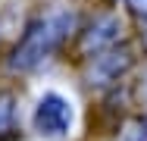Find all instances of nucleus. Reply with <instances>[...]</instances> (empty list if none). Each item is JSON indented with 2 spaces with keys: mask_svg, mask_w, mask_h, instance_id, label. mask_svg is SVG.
<instances>
[{
  "mask_svg": "<svg viewBox=\"0 0 147 141\" xmlns=\"http://www.w3.org/2000/svg\"><path fill=\"white\" fill-rule=\"evenodd\" d=\"M78 31V13L69 9V6H57L50 13H41L34 16L22 38L16 41L13 54H9V72H31L38 69L41 63H47L50 56L63 50V44Z\"/></svg>",
  "mask_w": 147,
  "mask_h": 141,
  "instance_id": "f257e3e1",
  "label": "nucleus"
},
{
  "mask_svg": "<svg viewBox=\"0 0 147 141\" xmlns=\"http://www.w3.org/2000/svg\"><path fill=\"white\" fill-rule=\"evenodd\" d=\"M135 60H138V56H135V47L125 44V41H119L113 47L88 56V63H85V85L94 88V91H107V88L119 85L131 72Z\"/></svg>",
  "mask_w": 147,
  "mask_h": 141,
  "instance_id": "f03ea898",
  "label": "nucleus"
},
{
  "mask_svg": "<svg viewBox=\"0 0 147 141\" xmlns=\"http://www.w3.org/2000/svg\"><path fill=\"white\" fill-rule=\"evenodd\" d=\"M72 119H75V110H72V100L63 97L59 91H47L41 94V100L34 104V132L41 138H66L69 129H72Z\"/></svg>",
  "mask_w": 147,
  "mask_h": 141,
  "instance_id": "7ed1b4c3",
  "label": "nucleus"
},
{
  "mask_svg": "<svg viewBox=\"0 0 147 141\" xmlns=\"http://www.w3.org/2000/svg\"><path fill=\"white\" fill-rule=\"evenodd\" d=\"M122 35H125V22L116 13H100L78 31V54L94 56L100 50H107V47H113V44H119Z\"/></svg>",
  "mask_w": 147,
  "mask_h": 141,
  "instance_id": "20e7f679",
  "label": "nucleus"
},
{
  "mask_svg": "<svg viewBox=\"0 0 147 141\" xmlns=\"http://www.w3.org/2000/svg\"><path fill=\"white\" fill-rule=\"evenodd\" d=\"M19 138V97L13 91H0V141Z\"/></svg>",
  "mask_w": 147,
  "mask_h": 141,
  "instance_id": "39448f33",
  "label": "nucleus"
},
{
  "mask_svg": "<svg viewBox=\"0 0 147 141\" xmlns=\"http://www.w3.org/2000/svg\"><path fill=\"white\" fill-rule=\"evenodd\" d=\"M113 141H147V113H135V116L122 119Z\"/></svg>",
  "mask_w": 147,
  "mask_h": 141,
  "instance_id": "423d86ee",
  "label": "nucleus"
},
{
  "mask_svg": "<svg viewBox=\"0 0 147 141\" xmlns=\"http://www.w3.org/2000/svg\"><path fill=\"white\" fill-rule=\"evenodd\" d=\"M135 19H147V0H122Z\"/></svg>",
  "mask_w": 147,
  "mask_h": 141,
  "instance_id": "0eeeda50",
  "label": "nucleus"
},
{
  "mask_svg": "<svg viewBox=\"0 0 147 141\" xmlns=\"http://www.w3.org/2000/svg\"><path fill=\"white\" fill-rule=\"evenodd\" d=\"M141 47L147 50V19H141Z\"/></svg>",
  "mask_w": 147,
  "mask_h": 141,
  "instance_id": "6e6552de",
  "label": "nucleus"
},
{
  "mask_svg": "<svg viewBox=\"0 0 147 141\" xmlns=\"http://www.w3.org/2000/svg\"><path fill=\"white\" fill-rule=\"evenodd\" d=\"M110 3H122V0H110Z\"/></svg>",
  "mask_w": 147,
  "mask_h": 141,
  "instance_id": "1a4fd4ad",
  "label": "nucleus"
}]
</instances>
